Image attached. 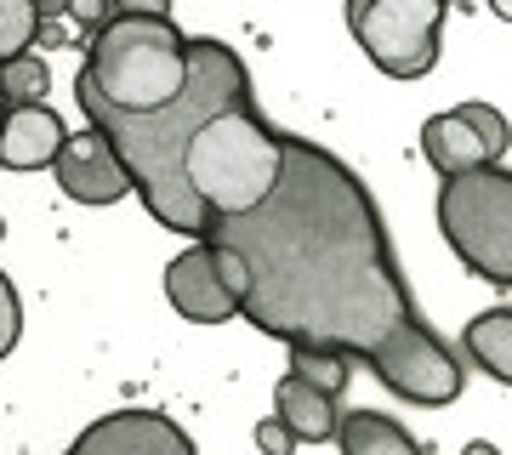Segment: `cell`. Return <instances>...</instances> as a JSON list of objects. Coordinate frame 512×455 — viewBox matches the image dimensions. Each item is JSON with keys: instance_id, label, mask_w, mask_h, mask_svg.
<instances>
[{"instance_id": "cell-1", "label": "cell", "mask_w": 512, "mask_h": 455, "mask_svg": "<svg viewBox=\"0 0 512 455\" xmlns=\"http://www.w3.org/2000/svg\"><path fill=\"white\" fill-rule=\"evenodd\" d=\"M200 239L245 262L239 319L262 336L365 359L410 404H450L461 393V359L410 308L370 188L330 148L279 137L268 200L211 217Z\"/></svg>"}, {"instance_id": "cell-2", "label": "cell", "mask_w": 512, "mask_h": 455, "mask_svg": "<svg viewBox=\"0 0 512 455\" xmlns=\"http://www.w3.org/2000/svg\"><path fill=\"white\" fill-rule=\"evenodd\" d=\"M74 97H80V114L120 154V165H126V177H131V194L148 205V217L160 222V228H171V234L200 239L211 217H205V205L194 200V188L183 177V148L217 109L256 103L251 74H245L234 46H222V40H188V80L160 109H143V114L114 109L109 97L92 91V80H74Z\"/></svg>"}, {"instance_id": "cell-3", "label": "cell", "mask_w": 512, "mask_h": 455, "mask_svg": "<svg viewBox=\"0 0 512 455\" xmlns=\"http://www.w3.org/2000/svg\"><path fill=\"white\" fill-rule=\"evenodd\" d=\"M279 137L256 103H234L217 109L183 148V177L194 188V200L205 205V217H239L251 205L268 200V188L279 182Z\"/></svg>"}, {"instance_id": "cell-4", "label": "cell", "mask_w": 512, "mask_h": 455, "mask_svg": "<svg viewBox=\"0 0 512 455\" xmlns=\"http://www.w3.org/2000/svg\"><path fill=\"white\" fill-rule=\"evenodd\" d=\"M80 80L126 114L160 109L188 80V35L177 18H109L86 46Z\"/></svg>"}, {"instance_id": "cell-5", "label": "cell", "mask_w": 512, "mask_h": 455, "mask_svg": "<svg viewBox=\"0 0 512 455\" xmlns=\"http://www.w3.org/2000/svg\"><path fill=\"white\" fill-rule=\"evenodd\" d=\"M439 228L450 251L507 291L512 285V177L501 165H478L461 177H444L439 194Z\"/></svg>"}, {"instance_id": "cell-6", "label": "cell", "mask_w": 512, "mask_h": 455, "mask_svg": "<svg viewBox=\"0 0 512 455\" xmlns=\"http://www.w3.org/2000/svg\"><path fill=\"white\" fill-rule=\"evenodd\" d=\"M444 0H348V29L393 80H421L439 63Z\"/></svg>"}, {"instance_id": "cell-7", "label": "cell", "mask_w": 512, "mask_h": 455, "mask_svg": "<svg viewBox=\"0 0 512 455\" xmlns=\"http://www.w3.org/2000/svg\"><path fill=\"white\" fill-rule=\"evenodd\" d=\"M63 455H194V438L160 410H114L92 421Z\"/></svg>"}, {"instance_id": "cell-8", "label": "cell", "mask_w": 512, "mask_h": 455, "mask_svg": "<svg viewBox=\"0 0 512 455\" xmlns=\"http://www.w3.org/2000/svg\"><path fill=\"white\" fill-rule=\"evenodd\" d=\"M52 171H57V188L80 205H114L131 194L126 165H120V154L109 148V137L97 126H86L80 137H63Z\"/></svg>"}, {"instance_id": "cell-9", "label": "cell", "mask_w": 512, "mask_h": 455, "mask_svg": "<svg viewBox=\"0 0 512 455\" xmlns=\"http://www.w3.org/2000/svg\"><path fill=\"white\" fill-rule=\"evenodd\" d=\"M165 296H171V308L194 319V325H222V319H239V302L234 291L222 285L217 273V251L211 245H188L183 256H171V268H165Z\"/></svg>"}, {"instance_id": "cell-10", "label": "cell", "mask_w": 512, "mask_h": 455, "mask_svg": "<svg viewBox=\"0 0 512 455\" xmlns=\"http://www.w3.org/2000/svg\"><path fill=\"white\" fill-rule=\"evenodd\" d=\"M63 137L69 131L46 103H18V109L0 114V165L6 171H40V165L57 160Z\"/></svg>"}, {"instance_id": "cell-11", "label": "cell", "mask_w": 512, "mask_h": 455, "mask_svg": "<svg viewBox=\"0 0 512 455\" xmlns=\"http://www.w3.org/2000/svg\"><path fill=\"white\" fill-rule=\"evenodd\" d=\"M421 154H427V165H433L439 177H461V171H478V165H501L461 109H444L421 126Z\"/></svg>"}, {"instance_id": "cell-12", "label": "cell", "mask_w": 512, "mask_h": 455, "mask_svg": "<svg viewBox=\"0 0 512 455\" xmlns=\"http://www.w3.org/2000/svg\"><path fill=\"white\" fill-rule=\"evenodd\" d=\"M274 416L296 433V444H302V438H308V444H325V438H336L342 410H336V399H330V393L308 387L302 376H285V382L274 387Z\"/></svg>"}, {"instance_id": "cell-13", "label": "cell", "mask_w": 512, "mask_h": 455, "mask_svg": "<svg viewBox=\"0 0 512 455\" xmlns=\"http://www.w3.org/2000/svg\"><path fill=\"white\" fill-rule=\"evenodd\" d=\"M336 444H342V455H421L416 438L404 433L393 416H382V410H353V416L336 421Z\"/></svg>"}, {"instance_id": "cell-14", "label": "cell", "mask_w": 512, "mask_h": 455, "mask_svg": "<svg viewBox=\"0 0 512 455\" xmlns=\"http://www.w3.org/2000/svg\"><path fill=\"white\" fill-rule=\"evenodd\" d=\"M467 353L495 382H512V308H490L467 325Z\"/></svg>"}, {"instance_id": "cell-15", "label": "cell", "mask_w": 512, "mask_h": 455, "mask_svg": "<svg viewBox=\"0 0 512 455\" xmlns=\"http://www.w3.org/2000/svg\"><path fill=\"white\" fill-rule=\"evenodd\" d=\"M46 91H52V69H46V57L35 52H18L0 63V103L6 109H18V103H46Z\"/></svg>"}, {"instance_id": "cell-16", "label": "cell", "mask_w": 512, "mask_h": 455, "mask_svg": "<svg viewBox=\"0 0 512 455\" xmlns=\"http://www.w3.org/2000/svg\"><path fill=\"white\" fill-rule=\"evenodd\" d=\"M291 376H302L308 387H319V393H342L353 376V359L348 353H330V347H291Z\"/></svg>"}, {"instance_id": "cell-17", "label": "cell", "mask_w": 512, "mask_h": 455, "mask_svg": "<svg viewBox=\"0 0 512 455\" xmlns=\"http://www.w3.org/2000/svg\"><path fill=\"white\" fill-rule=\"evenodd\" d=\"M29 40H35V6L29 0H0V63L29 52Z\"/></svg>"}, {"instance_id": "cell-18", "label": "cell", "mask_w": 512, "mask_h": 455, "mask_svg": "<svg viewBox=\"0 0 512 455\" xmlns=\"http://www.w3.org/2000/svg\"><path fill=\"white\" fill-rule=\"evenodd\" d=\"M18 336H23V302H18V285L0 273V359L18 347Z\"/></svg>"}, {"instance_id": "cell-19", "label": "cell", "mask_w": 512, "mask_h": 455, "mask_svg": "<svg viewBox=\"0 0 512 455\" xmlns=\"http://www.w3.org/2000/svg\"><path fill=\"white\" fill-rule=\"evenodd\" d=\"M461 114L473 120V126H478V137H484V143H490V154L501 160V154H507V114H501V109H490V103H461Z\"/></svg>"}, {"instance_id": "cell-20", "label": "cell", "mask_w": 512, "mask_h": 455, "mask_svg": "<svg viewBox=\"0 0 512 455\" xmlns=\"http://www.w3.org/2000/svg\"><path fill=\"white\" fill-rule=\"evenodd\" d=\"M256 450H262V455H296V433L279 416L256 421Z\"/></svg>"}, {"instance_id": "cell-21", "label": "cell", "mask_w": 512, "mask_h": 455, "mask_svg": "<svg viewBox=\"0 0 512 455\" xmlns=\"http://www.w3.org/2000/svg\"><path fill=\"white\" fill-rule=\"evenodd\" d=\"M69 18L80 23V35H97L114 18V0H69Z\"/></svg>"}, {"instance_id": "cell-22", "label": "cell", "mask_w": 512, "mask_h": 455, "mask_svg": "<svg viewBox=\"0 0 512 455\" xmlns=\"http://www.w3.org/2000/svg\"><path fill=\"white\" fill-rule=\"evenodd\" d=\"M114 18H171V0H114Z\"/></svg>"}, {"instance_id": "cell-23", "label": "cell", "mask_w": 512, "mask_h": 455, "mask_svg": "<svg viewBox=\"0 0 512 455\" xmlns=\"http://www.w3.org/2000/svg\"><path fill=\"white\" fill-rule=\"evenodd\" d=\"M29 46H69V29H63V18L57 23H35V40Z\"/></svg>"}, {"instance_id": "cell-24", "label": "cell", "mask_w": 512, "mask_h": 455, "mask_svg": "<svg viewBox=\"0 0 512 455\" xmlns=\"http://www.w3.org/2000/svg\"><path fill=\"white\" fill-rule=\"evenodd\" d=\"M35 6V23H57V18H69V0H29Z\"/></svg>"}, {"instance_id": "cell-25", "label": "cell", "mask_w": 512, "mask_h": 455, "mask_svg": "<svg viewBox=\"0 0 512 455\" xmlns=\"http://www.w3.org/2000/svg\"><path fill=\"white\" fill-rule=\"evenodd\" d=\"M461 455H501V450H495V444H484V438H478V444H467V450H461Z\"/></svg>"}, {"instance_id": "cell-26", "label": "cell", "mask_w": 512, "mask_h": 455, "mask_svg": "<svg viewBox=\"0 0 512 455\" xmlns=\"http://www.w3.org/2000/svg\"><path fill=\"white\" fill-rule=\"evenodd\" d=\"M490 12L495 18H512V0H490Z\"/></svg>"}, {"instance_id": "cell-27", "label": "cell", "mask_w": 512, "mask_h": 455, "mask_svg": "<svg viewBox=\"0 0 512 455\" xmlns=\"http://www.w3.org/2000/svg\"><path fill=\"white\" fill-rule=\"evenodd\" d=\"M0 239H6V222H0Z\"/></svg>"}, {"instance_id": "cell-28", "label": "cell", "mask_w": 512, "mask_h": 455, "mask_svg": "<svg viewBox=\"0 0 512 455\" xmlns=\"http://www.w3.org/2000/svg\"><path fill=\"white\" fill-rule=\"evenodd\" d=\"M0 114H6V103H0Z\"/></svg>"}, {"instance_id": "cell-29", "label": "cell", "mask_w": 512, "mask_h": 455, "mask_svg": "<svg viewBox=\"0 0 512 455\" xmlns=\"http://www.w3.org/2000/svg\"><path fill=\"white\" fill-rule=\"evenodd\" d=\"M444 6H450V0H444Z\"/></svg>"}]
</instances>
